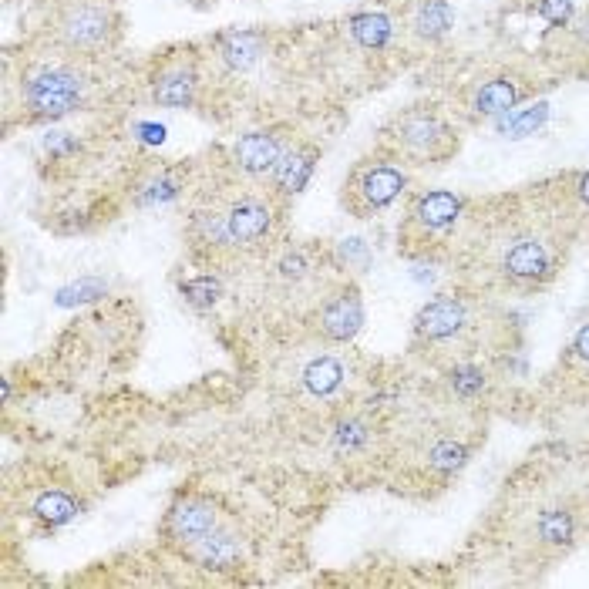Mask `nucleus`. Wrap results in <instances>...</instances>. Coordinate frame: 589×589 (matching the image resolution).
Listing matches in <instances>:
<instances>
[{
	"instance_id": "nucleus-20",
	"label": "nucleus",
	"mask_w": 589,
	"mask_h": 589,
	"mask_svg": "<svg viewBox=\"0 0 589 589\" xmlns=\"http://www.w3.org/2000/svg\"><path fill=\"white\" fill-rule=\"evenodd\" d=\"M351 34L361 48H384L391 41V21L384 14H357L351 21Z\"/></svg>"
},
{
	"instance_id": "nucleus-16",
	"label": "nucleus",
	"mask_w": 589,
	"mask_h": 589,
	"mask_svg": "<svg viewBox=\"0 0 589 589\" xmlns=\"http://www.w3.org/2000/svg\"><path fill=\"white\" fill-rule=\"evenodd\" d=\"M219 54H223V61L233 71L250 68V64L263 54V34H256V31H233V34H226L223 44H219Z\"/></svg>"
},
{
	"instance_id": "nucleus-30",
	"label": "nucleus",
	"mask_w": 589,
	"mask_h": 589,
	"mask_svg": "<svg viewBox=\"0 0 589 589\" xmlns=\"http://www.w3.org/2000/svg\"><path fill=\"white\" fill-rule=\"evenodd\" d=\"M573 351L583 357V361H589V324H583V330L576 334V344H573Z\"/></svg>"
},
{
	"instance_id": "nucleus-15",
	"label": "nucleus",
	"mask_w": 589,
	"mask_h": 589,
	"mask_svg": "<svg viewBox=\"0 0 589 589\" xmlns=\"http://www.w3.org/2000/svg\"><path fill=\"white\" fill-rule=\"evenodd\" d=\"M344 364L337 361V357H314L307 367H303V384H307L310 394H317V398H330L334 391H340V384H344Z\"/></svg>"
},
{
	"instance_id": "nucleus-19",
	"label": "nucleus",
	"mask_w": 589,
	"mask_h": 589,
	"mask_svg": "<svg viewBox=\"0 0 589 589\" xmlns=\"http://www.w3.org/2000/svg\"><path fill=\"white\" fill-rule=\"evenodd\" d=\"M546 118H549V105L539 101V105L522 108V112H509V118L499 122V132L505 138H526V135H536L539 128L546 125Z\"/></svg>"
},
{
	"instance_id": "nucleus-4",
	"label": "nucleus",
	"mask_w": 589,
	"mask_h": 589,
	"mask_svg": "<svg viewBox=\"0 0 589 589\" xmlns=\"http://www.w3.org/2000/svg\"><path fill=\"white\" fill-rule=\"evenodd\" d=\"M58 38L64 48L71 51H95L101 44H108L115 31V11L95 0H75L68 4L58 17Z\"/></svg>"
},
{
	"instance_id": "nucleus-31",
	"label": "nucleus",
	"mask_w": 589,
	"mask_h": 589,
	"mask_svg": "<svg viewBox=\"0 0 589 589\" xmlns=\"http://www.w3.org/2000/svg\"><path fill=\"white\" fill-rule=\"evenodd\" d=\"M579 196H583V202H589V172L579 179Z\"/></svg>"
},
{
	"instance_id": "nucleus-12",
	"label": "nucleus",
	"mask_w": 589,
	"mask_h": 589,
	"mask_svg": "<svg viewBox=\"0 0 589 589\" xmlns=\"http://www.w3.org/2000/svg\"><path fill=\"white\" fill-rule=\"evenodd\" d=\"M169 532L186 546H199L209 532H216V509L202 499H182L169 512Z\"/></svg>"
},
{
	"instance_id": "nucleus-25",
	"label": "nucleus",
	"mask_w": 589,
	"mask_h": 589,
	"mask_svg": "<svg viewBox=\"0 0 589 589\" xmlns=\"http://www.w3.org/2000/svg\"><path fill=\"white\" fill-rule=\"evenodd\" d=\"M465 445H458V441H438L435 448L428 452V465L438 468V472H455V468L465 465Z\"/></svg>"
},
{
	"instance_id": "nucleus-3",
	"label": "nucleus",
	"mask_w": 589,
	"mask_h": 589,
	"mask_svg": "<svg viewBox=\"0 0 589 589\" xmlns=\"http://www.w3.org/2000/svg\"><path fill=\"white\" fill-rule=\"evenodd\" d=\"M27 108L38 118H61L75 112L85 98V78L71 68H44L24 88Z\"/></svg>"
},
{
	"instance_id": "nucleus-13",
	"label": "nucleus",
	"mask_w": 589,
	"mask_h": 589,
	"mask_svg": "<svg viewBox=\"0 0 589 589\" xmlns=\"http://www.w3.org/2000/svg\"><path fill=\"white\" fill-rule=\"evenodd\" d=\"M199 88V75L192 64H169L165 71H159L152 85V98L159 101L162 108H186L192 105Z\"/></svg>"
},
{
	"instance_id": "nucleus-29",
	"label": "nucleus",
	"mask_w": 589,
	"mask_h": 589,
	"mask_svg": "<svg viewBox=\"0 0 589 589\" xmlns=\"http://www.w3.org/2000/svg\"><path fill=\"white\" fill-rule=\"evenodd\" d=\"M539 14L546 17L549 24H566L573 17V0H542Z\"/></svg>"
},
{
	"instance_id": "nucleus-1",
	"label": "nucleus",
	"mask_w": 589,
	"mask_h": 589,
	"mask_svg": "<svg viewBox=\"0 0 589 589\" xmlns=\"http://www.w3.org/2000/svg\"><path fill=\"white\" fill-rule=\"evenodd\" d=\"M229 253L266 250L276 233V206L266 196H236L223 206Z\"/></svg>"
},
{
	"instance_id": "nucleus-10",
	"label": "nucleus",
	"mask_w": 589,
	"mask_h": 589,
	"mask_svg": "<svg viewBox=\"0 0 589 589\" xmlns=\"http://www.w3.org/2000/svg\"><path fill=\"white\" fill-rule=\"evenodd\" d=\"M320 159L317 145H290L283 152L280 165L273 169V196L276 199H290L307 186L310 176H314V165Z\"/></svg>"
},
{
	"instance_id": "nucleus-6",
	"label": "nucleus",
	"mask_w": 589,
	"mask_h": 589,
	"mask_svg": "<svg viewBox=\"0 0 589 589\" xmlns=\"http://www.w3.org/2000/svg\"><path fill=\"white\" fill-rule=\"evenodd\" d=\"M320 334L334 344H347L357 337V330L364 327V303L357 297V290H340L337 297H330L317 314Z\"/></svg>"
},
{
	"instance_id": "nucleus-24",
	"label": "nucleus",
	"mask_w": 589,
	"mask_h": 589,
	"mask_svg": "<svg viewBox=\"0 0 589 589\" xmlns=\"http://www.w3.org/2000/svg\"><path fill=\"white\" fill-rule=\"evenodd\" d=\"M219 293H223V287H219V280H216V276H209V273L192 276L189 283H182V297H186L192 307H199V310L213 307V303L219 300Z\"/></svg>"
},
{
	"instance_id": "nucleus-2",
	"label": "nucleus",
	"mask_w": 589,
	"mask_h": 589,
	"mask_svg": "<svg viewBox=\"0 0 589 589\" xmlns=\"http://www.w3.org/2000/svg\"><path fill=\"white\" fill-rule=\"evenodd\" d=\"M404 189V172L394 169L388 162H367L347 179L344 186V206L351 209L357 219H367L371 213L388 209Z\"/></svg>"
},
{
	"instance_id": "nucleus-9",
	"label": "nucleus",
	"mask_w": 589,
	"mask_h": 589,
	"mask_svg": "<svg viewBox=\"0 0 589 589\" xmlns=\"http://www.w3.org/2000/svg\"><path fill=\"white\" fill-rule=\"evenodd\" d=\"M283 152H287V145L276 132H250L233 145V162L250 176H266V172L273 176Z\"/></svg>"
},
{
	"instance_id": "nucleus-28",
	"label": "nucleus",
	"mask_w": 589,
	"mask_h": 589,
	"mask_svg": "<svg viewBox=\"0 0 589 589\" xmlns=\"http://www.w3.org/2000/svg\"><path fill=\"white\" fill-rule=\"evenodd\" d=\"M364 441H367V425H361L357 418L340 421V425H337V445H340V448L354 452V448H361Z\"/></svg>"
},
{
	"instance_id": "nucleus-17",
	"label": "nucleus",
	"mask_w": 589,
	"mask_h": 589,
	"mask_svg": "<svg viewBox=\"0 0 589 589\" xmlns=\"http://www.w3.org/2000/svg\"><path fill=\"white\" fill-rule=\"evenodd\" d=\"M411 27L421 38L435 41L441 34H448V27H452V7H448L445 0H421L418 11L411 17Z\"/></svg>"
},
{
	"instance_id": "nucleus-8",
	"label": "nucleus",
	"mask_w": 589,
	"mask_h": 589,
	"mask_svg": "<svg viewBox=\"0 0 589 589\" xmlns=\"http://www.w3.org/2000/svg\"><path fill=\"white\" fill-rule=\"evenodd\" d=\"M552 250L546 243H539L536 236H522L515 239L509 250L502 253V270L505 276H512V280H522V283H536V280H546L552 273Z\"/></svg>"
},
{
	"instance_id": "nucleus-18",
	"label": "nucleus",
	"mask_w": 589,
	"mask_h": 589,
	"mask_svg": "<svg viewBox=\"0 0 589 589\" xmlns=\"http://www.w3.org/2000/svg\"><path fill=\"white\" fill-rule=\"evenodd\" d=\"M192 549H196L199 563L209 566V569L233 566L236 556H239V542H236V536H229V532H209V536Z\"/></svg>"
},
{
	"instance_id": "nucleus-7",
	"label": "nucleus",
	"mask_w": 589,
	"mask_h": 589,
	"mask_svg": "<svg viewBox=\"0 0 589 589\" xmlns=\"http://www.w3.org/2000/svg\"><path fill=\"white\" fill-rule=\"evenodd\" d=\"M468 324V307L462 297H438L414 317V334L421 340H448Z\"/></svg>"
},
{
	"instance_id": "nucleus-21",
	"label": "nucleus",
	"mask_w": 589,
	"mask_h": 589,
	"mask_svg": "<svg viewBox=\"0 0 589 589\" xmlns=\"http://www.w3.org/2000/svg\"><path fill=\"white\" fill-rule=\"evenodd\" d=\"M34 515H38L41 522H48V526H64V522H71L78 515V505L64 492H44L41 499L34 502Z\"/></svg>"
},
{
	"instance_id": "nucleus-26",
	"label": "nucleus",
	"mask_w": 589,
	"mask_h": 589,
	"mask_svg": "<svg viewBox=\"0 0 589 589\" xmlns=\"http://www.w3.org/2000/svg\"><path fill=\"white\" fill-rule=\"evenodd\" d=\"M276 270H280V276L283 280H293V283H300V280H307L310 276V256H307V250H287L280 256V263H276Z\"/></svg>"
},
{
	"instance_id": "nucleus-14",
	"label": "nucleus",
	"mask_w": 589,
	"mask_h": 589,
	"mask_svg": "<svg viewBox=\"0 0 589 589\" xmlns=\"http://www.w3.org/2000/svg\"><path fill=\"white\" fill-rule=\"evenodd\" d=\"M522 98V88L515 85L509 78H495L489 85L478 88L475 95V112L485 115V118H499V115H509V108L519 105Z\"/></svg>"
},
{
	"instance_id": "nucleus-27",
	"label": "nucleus",
	"mask_w": 589,
	"mask_h": 589,
	"mask_svg": "<svg viewBox=\"0 0 589 589\" xmlns=\"http://www.w3.org/2000/svg\"><path fill=\"white\" fill-rule=\"evenodd\" d=\"M452 388L455 394H462V398H475V394L485 388V374L478 371V367H455Z\"/></svg>"
},
{
	"instance_id": "nucleus-22",
	"label": "nucleus",
	"mask_w": 589,
	"mask_h": 589,
	"mask_svg": "<svg viewBox=\"0 0 589 589\" xmlns=\"http://www.w3.org/2000/svg\"><path fill=\"white\" fill-rule=\"evenodd\" d=\"M536 529H539V539L542 542H552V546H566L569 539H573V515L563 512V509H549V512H542L539 515V522H536Z\"/></svg>"
},
{
	"instance_id": "nucleus-23",
	"label": "nucleus",
	"mask_w": 589,
	"mask_h": 589,
	"mask_svg": "<svg viewBox=\"0 0 589 589\" xmlns=\"http://www.w3.org/2000/svg\"><path fill=\"white\" fill-rule=\"evenodd\" d=\"M176 192H179V179H176V172H169V169H159L145 182H138V202H142V206L165 202V199L176 196Z\"/></svg>"
},
{
	"instance_id": "nucleus-11",
	"label": "nucleus",
	"mask_w": 589,
	"mask_h": 589,
	"mask_svg": "<svg viewBox=\"0 0 589 589\" xmlns=\"http://www.w3.org/2000/svg\"><path fill=\"white\" fill-rule=\"evenodd\" d=\"M462 216V199L452 196V192H425V196L414 199L408 226H414L418 233H441Z\"/></svg>"
},
{
	"instance_id": "nucleus-5",
	"label": "nucleus",
	"mask_w": 589,
	"mask_h": 589,
	"mask_svg": "<svg viewBox=\"0 0 589 589\" xmlns=\"http://www.w3.org/2000/svg\"><path fill=\"white\" fill-rule=\"evenodd\" d=\"M394 138L398 145L414 159H428V162H441L455 152V135L441 118L431 112H408L394 122Z\"/></svg>"
}]
</instances>
